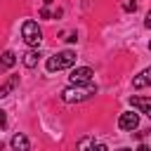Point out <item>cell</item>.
I'll return each instance as SVG.
<instances>
[{"label":"cell","instance_id":"16","mask_svg":"<svg viewBox=\"0 0 151 151\" xmlns=\"http://www.w3.org/2000/svg\"><path fill=\"white\" fill-rule=\"evenodd\" d=\"M64 40H66V42H76V40H78V35H76V33H68Z\"/></svg>","mask_w":151,"mask_h":151},{"label":"cell","instance_id":"6","mask_svg":"<svg viewBox=\"0 0 151 151\" xmlns=\"http://www.w3.org/2000/svg\"><path fill=\"white\" fill-rule=\"evenodd\" d=\"M130 104L151 120V99H149V97H130Z\"/></svg>","mask_w":151,"mask_h":151},{"label":"cell","instance_id":"13","mask_svg":"<svg viewBox=\"0 0 151 151\" xmlns=\"http://www.w3.org/2000/svg\"><path fill=\"white\" fill-rule=\"evenodd\" d=\"M123 7H125V12H134V9H137V2H134V0H127Z\"/></svg>","mask_w":151,"mask_h":151},{"label":"cell","instance_id":"19","mask_svg":"<svg viewBox=\"0 0 151 151\" xmlns=\"http://www.w3.org/2000/svg\"><path fill=\"white\" fill-rule=\"evenodd\" d=\"M149 50H151V42H149Z\"/></svg>","mask_w":151,"mask_h":151},{"label":"cell","instance_id":"3","mask_svg":"<svg viewBox=\"0 0 151 151\" xmlns=\"http://www.w3.org/2000/svg\"><path fill=\"white\" fill-rule=\"evenodd\" d=\"M21 38H24V42H26V45L38 47V45H40V40H42V31H40L38 21H33V19L24 21V26H21Z\"/></svg>","mask_w":151,"mask_h":151},{"label":"cell","instance_id":"18","mask_svg":"<svg viewBox=\"0 0 151 151\" xmlns=\"http://www.w3.org/2000/svg\"><path fill=\"white\" fill-rule=\"evenodd\" d=\"M52 2H54V0H42V5H52Z\"/></svg>","mask_w":151,"mask_h":151},{"label":"cell","instance_id":"10","mask_svg":"<svg viewBox=\"0 0 151 151\" xmlns=\"http://www.w3.org/2000/svg\"><path fill=\"white\" fill-rule=\"evenodd\" d=\"M19 85V76H9L2 85H0V99H5V97H9L12 94V90Z\"/></svg>","mask_w":151,"mask_h":151},{"label":"cell","instance_id":"4","mask_svg":"<svg viewBox=\"0 0 151 151\" xmlns=\"http://www.w3.org/2000/svg\"><path fill=\"white\" fill-rule=\"evenodd\" d=\"M92 76H94V71L90 66H80V68L71 71L68 80H71V85H85V83H92Z\"/></svg>","mask_w":151,"mask_h":151},{"label":"cell","instance_id":"15","mask_svg":"<svg viewBox=\"0 0 151 151\" xmlns=\"http://www.w3.org/2000/svg\"><path fill=\"white\" fill-rule=\"evenodd\" d=\"M40 17H42V19H47V17H52V14H50V9H47V5H45V7L40 9Z\"/></svg>","mask_w":151,"mask_h":151},{"label":"cell","instance_id":"1","mask_svg":"<svg viewBox=\"0 0 151 151\" xmlns=\"http://www.w3.org/2000/svg\"><path fill=\"white\" fill-rule=\"evenodd\" d=\"M92 94H97V85L94 83H85V85H68L61 90V99L66 104H80V101H87Z\"/></svg>","mask_w":151,"mask_h":151},{"label":"cell","instance_id":"2","mask_svg":"<svg viewBox=\"0 0 151 151\" xmlns=\"http://www.w3.org/2000/svg\"><path fill=\"white\" fill-rule=\"evenodd\" d=\"M73 64H76V52H73V50H61V52H57V54L47 57V61H45V68H47L50 73H54V71L71 68Z\"/></svg>","mask_w":151,"mask_h":151},{"label":"cell","instance_id":"9","mask_svg":"<svg viewBox=\"0 0 151 151\" xmlns=\"http://www.w3.org/2000/svg\"><path fill=\"white\" fill-rule=\"evenodd\" d=\"M14 64H17V54H14L12 50H7V52H2V54H0V73L9 71Z\"/></svg>","mask_w":151,"mask_h":151},{"label":"cell","instance_id":"11","mask_svg":"<svg viewBox=\"0 0 151 151\" xmlns=\"http://www.w3.org/2000/svg\"><path fill=\"white\" fill-rule=\"evenodd\" d=\"M38 59H40V52H38V50H28L21 61H24L26 68H35V66H38Z\"/></svg>","mask_w":151,"mask_h":151},{"label":"cell","instance_id":"12","mask_svg":"<svg viewBox=\"0 0 151 151\" xmlns=\"http://www.w3.org/2000/svg\"><path fill=\"white\" fill-rule=\"evenodd\" d=\"M87 146H92V149H94V137H85V139H80V142H78V149H87Z\"/></svg>","mask_w":151,"mask_h":151},{"label":"cell","instance_id":"14","mask_svg":"<svg viewBox=\"0 0 151 151\" xmlns=\"http://www.w3.org/2000/svg\"><path fill=\"white\" fill-rule=\"evenodd\" d=\"M5 125H7V111L0 109V127H5Z\"/></svg>","mask_w":151,"mask_h":151},{"label":"cell","instance_id":"17","mask_svg":"<svg viewBox=\"0 0 151 151\" xmlns=\"http://www.w3.org/2000/svg\"><path fill=\"white\" fill-rule=\"evenodd\" d=\"M144 26L151 28V9H149V14H146V19H144Z\"/></svg>","mask_w":151,"mask_h":151},{"label":"cell","instance_id":"7","mask_svg":"<svg viewBox=\"0 0 151 151\" xmlns=\"http://www.w3.org/2000/svg\"><path fill=\"white\" fill-rule=\"evenodd\" d=\"M149 85H151V66L144 68L139 76L132 78V87H134V90H142V87H149Z\"/></svg>","mask_w":151,"mask_h":151},{"label":"cell","instance_id":"5","mask_svg":"<svg viewBox=\"0 0 151 151\" xmlns=\"http://www.w3.org/2000/svg\"><path fill=\"white\" fill-rule=\"evenodd\" d=\"M139 125V113H134V111H125V113H120V118H118V127L120 130H134Z\"/></svg>","mask_w":151,"mask_h":151},{"label":"cell","instance_id":"8","mask_svg":"<svg viewBox=\"0 0 151 151\" xmlns=\"http://www.w3.org/2000/svg\"><path fill=\"white\" fill-rule=\"evenodd\" d=\"M9 146H12V149H17V151H28V149H31V142H28V137H26V134L17 132V134L9 139Z\"/></svg>","mask_w":151,"mask_h":151}]
</instances>
